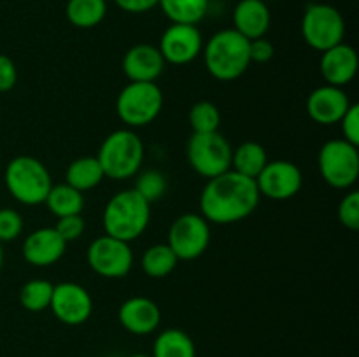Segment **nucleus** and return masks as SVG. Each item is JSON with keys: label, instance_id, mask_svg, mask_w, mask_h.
Here are the masks:
<instances>
[{"label": "nucleus", "instance_id": "obj_9", "mask_svg": "<svg viewBox=\"0 0 359 357\" xmlns=\"http://www.w3.org/2000/svg\"><path fill=\"white\" fill-rule=\"evenodd\" d=\"M304 41L316 51L323 52L344 42L346 21L340 10L330 4H311L302 18Z\"/></svg>", "mask_w": 359, "mask_h": 357}, {"label": "nucleus", "instance_id": "obj_28", "mask_svg": "<svg viewBox=\"0 0 359 357\" xmlns=\"http://www.w3.org/2000/svg\"><path fill=\"white\" fill-rule=\"evenodd\" d=\"M55 284L44 279H34L23 284L20 289V303L28 312H44L51 304Z\"/></svg>", "mask_w": 359, "mask_h": 357}, {"label": "nucleus", "instance_id": "obj_35", "mask_svg": "<svg viewBox=\"0 0 359 357\" xmlns=\"http://www.w3.org/2000/svg\"><path fill=\"white\" fill-rule=\"evenodd\" d=\"M276 56V46L266 37L249 41V58L251 63H266Z\"/></svg>", "mask_w": 359, "mask_h": 357}, {"label": "nucleus", "instance_id": "obj_37", "mask_svg": "<svg viewBox=\"0 0 359 357\" xmlns=\"http://www.w3.org/2000/svg\"><path fill=\"white\" fill-rule=\"evenodd\" d=\"M114 4L128 14H144L158 7L160 0H114Z\"/></svg>", "mask_w": 359, "mask_h": 357}, {"label": "nucleus", "instance_id": "obj_15", "mask_svg": "<svg viewBox=\"0 0 359 357\" xmlns=\"http://www.w3.org/2000/svg\"><path fill=\"white\" fill-rule=\"evenodd\" d=\"M351 107V100L344 88L319 86L311 91L307 98V112L311 119L318 125L332 126L339 125Z\"/></svg>", "mask_w": 359, "mask_h": 357}, {"label": "nucleus", "instance_id": "obj_5", "mask_svg": "<svg viewBox=\"0 0 359 357\" xmlns=\"http://www.w3.org/2000/svg\"><path fill=\"white\" fill-rule=\"evenodd\" d=\"M7 191L16 202L23 205L44 203L53 178L48 167L34 156H16L7 163L4 174Z\"/></svg>", "mask_w": 359, "mask_h": 357}, {"label": "nucleus", "instance_id": "obj_20", "mask_svg": "<svg viewBox=\"0 0 359 357\" xmlns=\"http://www.w3.org/2000/svg\"><path fill=\"white\" fill-rule=\"evenodd\" d=\"M270 9L265 0H241L233 10V30L248 41L265 37L270 28Z\"/></svg>", "mask_w": 359, "mask_h": 357}, {"label": "nucleus", "instance_id": "obj_1", "mask_svg": "<svg viewBox=\"0 0 359 357\" xmlns=\"http://www.w3.org/2000/svg\"><path fill=\"white\" fill-rule=\"evenodd\" d=\"M255 178L228 170L209 178L200 192V214L212 224H235L248 219L259 205Z\"/></svg>", "mask_w": 359, "mask_h": 357}, {"label": "nucleus", "instance_id": "obj_10", "mask_svg": "<svg viewBox=\"0 0 359 357\" xmlns=\"http://www.w3.org/2000/svg\"><path fill=\"white\" fill-rule=\"evenodd\" d=\"M209 244L210 223H207L202 214H182L170 224L167 245L179 261L198 259L209 248Z\"/></svg>", "mask_w": 359, "mask_h": 357}, {"label": "nucleus", "instance_id": "obj_27", "mask_svg": "<svg viewBox=\"0 0 359 357\" xmlns=\"http://www.w3.org/2000/svg\"><path fill=\"white\" fill-rule=\"evenodd\" d=\"M177 255L172 252V248L167 244L151 245L140 259L142 272L151 279H165L170 275L177 266Z\"/></svg>", "mask_w": 359, "mask_h": 357}, {"label": "nucleus", "instance_id": "obj_31", "mask_svg": "<svg viewBox=\"0 0 359 357\" xmlns=\"http://www.w3.org/2000/svg\"><path fill=\"white\" fill-rule=\"evenodd\" d=\"M340 224L347 230H359V192L349 191L339 203L337 209Z\"/></svg>", "mask_w": 359, "mask_h": 357}, {"label": "nucleus", "instance_id": "obj_6", "mask_svg": "<svg viewBox=\"0 0 359 357\" xmlns=\"http://www.w3.org/2000/svg\"><path fill=\"white\" fill-rule=\"evenodd\" d=\"M163 108V91L156 83H128L118 94L116 112L128 128L151 125Z\"/></svg>", "mask_w": 359, "mask_h": 357}, {"label": "nucleus", "instance_id": "obj_23", "mask_svg": "<svg viewBox=\"0 0 359 357\" xmlns=\"http://www.w3.org/2000/svg\"><path fill=\"white\" fill-rule=\"evenodd\" d=\"M153 357H196L195 342L182 329H165L156 336Z\"/></svg>", "mask_w": 359, "mask_h": 357}, {"label": "nucleus", "instance_id": "obj_39", "mask_svg": "<svg viewBox=\"0 0 359 357\" xmlns=\"http://www.w3.org/2000/svg\"><path fill=\"white\" fill-rule=\"evenodd\" d=\"M130 357H153V356H149V354H133V356Z\"/></svg>", "mask_w": 359, "mask_h": 357}, {"label": "nucleus", "instance_id": "obj_24", "mask_svg": "<svg viewBox=\"0 0 359 357\" xmlns=\"http://www.w3.org/2000/svg\"><path fill=\"white\" fill-rule=\"evenodd\" d=\"M44 205L48 206L49 212L53 216L65 217V216H76L81 214L84 209V195L67 182L63 184H53L49 189L48 196L44 200Z\"/></svg>", "mask_w": 359, "mask_h": 357}, {"label": "nucleus", "instance_id": "obj_3", "mask_svg": "<svg viewBox=\"0 0 359 357\" xmlns=\"http://www.w3.org/2000/svg\"><path fill=\"white\" fill-rule=\"evenodd\" d=\"M102 220L105 234L130 244L149 226L151 203L146 202L135 189H125L109 200Z\"/></svg>", "mask_w": 359, "mask_h": 357}, {"label": "nucleus", "instance_id": "obj_14", "mask_svg": "<svg viewBox=\"0 0 359 357\" xmlns=\"http://www.w3.org/2000/svg\"><path fill=\"white\" fill-rule=\"evenodd\" d=\"M165 63L172 65H188L195 62L203 49V38L196 24L172 23L161 34L158 44Z\"/></svg>", "mask_w": 359, "mask_h": 357}, {"label": "nucleus", "instance_id": "obj_32", "mask_svg": "<svg viewBox=\"0 0 359 357\" xmlns=\"http://www.w3.org/2000/svg\"><path fill=\"white\" fill-rule=\"evenodd\" d=\"M23 217L14 209H0V244L13 241L23 233Z\"/></svg>", "mask_w": 359, "mask_h": 357}, {"label": "nucleus", "instance_id": "obj_26", "mask_svg": "<svg viewBox=\"0 0 359 357\" xmlns=\"http://www.w3.org/2000/svg\"><path fill=\"white\" fill-rule=\"evenodd\" d=\"M165 16L172 23L198 24L209 10V0H160Z\"/></svg>", "mask_w": 359, "mask_h": 357}, {"label": "nucleus", "instance_id": "obj_8", "mask_svg": "<svg viewBox=\"0 0 359 357\" xmlns=\"http://www.w3.org/2000/svg\"><path fill=\"white\" fill-rule=\"evenodd\" d=\"M318 167L323 181L335 189H349L359 178V150L344 139L328 140L319 150Z\"/></svg>", "mask_w": 359, "mask_h": 357}, {"label": "nucleus", "instance_id": "obj_34", "mask_svg": "<svg viewBox=\"0 0 359 357\" xmlns=\"http://www.w3.org/2000/svg\"><path fill=\"white\" fill-rule=\"evenodd\" d=\"M340 128H342V139L347 140L353 146L359 147V105L351 104L349 111L340 119Z\"/></svg>", "mask_w": 359, "mask_h": 357}, {"label": "nucleus", "instance_id": "obj_30", "mask_svg": "<svg viewBox=\"0 0 359 357\" xmlns=\"http://www.w3.org/2000/svg\"><path fill=\"white\" fill-rule=\"evenodd\" d=\"M133 189H135L146 202L153 203L156 202V200H160L161 196L167 192L168 182L165 174H161L160 170H146L142 172V174H139L135 188Z\"/></svg>", "mask_w": 359, "mask_h": 357}, {"label": "nucleus", "instance_id": "obj_4", "mask_svg": "<svg viewBox=\"0 0 359 357\" xmlns=\"http://www.w3.org/2000/svg\"><path fill=\"white\" fill-rule=\"evenodd\" d=\"M105 178L125 181L135 177L144 163V144L132 128H121L109 133L98 149Z\"/></svg>", "mask_w": 359, "mask_h": 357}, {"label": "nucleus", "instance_id": "obj_29", "mask_svg": "<svg viewBox=\"0 0 359 357\" xmlns=\"http://www.w3.org/2000/svg\"><path fill=\"white\" fill-rule=\"evenodd\" d=\"M189 126L193 133H214L219 132L221 125V112L216 104L209 100L196 102L188 114Z\"/></svg>", "mask_w": 359, "mask_h": 357}, {"label": "nucleus", "instance_id": "obj_25", "mask_svg": "<svg viewBox=\"0 0 359 357\" xmlns=\"http://www.w3.org/2000/svg\"><path fill=\"white\" fill-rule=\"evenodd\" d=\"M67 20L76 28H95L107 14L105 0H69L65 7Z\"/></svg>", "mask_w": 359, "mask_h": 357}, {"label": "nucleus", "instance_id": "obj_22", "mask_svg": "<svg viewBox=\"0 0 359 357\" xmlns=\"http://www.w3.org/2000/svg\"><path fill=\"white\" fill-rule=\"evenodd\" d=\"M266 163H269V156H266L265 147L255 140L242 142L241 146L235 147L231 154V170L255 181Z\"/></svg>", "mask_w": 359, "mask_h": 357}, {"label": "nucleus", "instance_id": "obj_17", "mask_svg": "<svg viewBox=\"0 0 359 357\" xmlns=\"http://www.w3.org/2000/svg\"><path fill=\"white\" fill-rule=\"evenodd\" d=\"M165 65L158 46L135 44L123 56V72L130 83H156Z\"/></svg>", "mask_w": 359, "mask_h": 357}, {"label": "nucleus", "instance_id": "obj_16", "mask_svg": "<svg viewBox=\"0 0 359 357\" xmlns=\"http://www.w3.org/2000/svg\"><path fill=\"white\" fill-rule=\"evenodd\" d=\"M65 251L67 241L60 237L55 227H39L32 231L23 241L25 261L37 268L56 265Z\"/></svg>", "mask_w": 359, "mask_h": 357}, {"label": "nucleus", "instance_id": "obj_38", "mask_svg": "<svg viewBox=\"0 0 359 357\" xmlns=\"http://www.w3.org/2000/svg\"><path fill=\"white\" fill-rule=\"evenodd\" d=\"M2 266H4V248H2V244H0V272H2Z\"/></svg>", "mask_w": 359, "mask_h": 357}, {"label": "nucleus", "instance_id": "obj_19", "mask_svg": "<svg viewBox=\"0 0 359 357\" xmlns=\"http://www.w3.org/2000/svg\"><path fill=\"white\" fill-rule=\"evenodd\" d=\"M119 324L137 336L151 335L161 322V310L151 298L133 296L123 301L118 310Z\"/></svg>", "mask_w": 359, "mask_h": 357}, {"label": "nucleus", "instance_id": "obj_33", "mask_svg": "<svg viewBox=\"0 0 359 357\" xmlns=\"http://www.w3.org/2000/svg\"><path fill=\"white\" fill-rule=\"evenodd\" d=\"M55 227L58 231L60 237L70 244V241L77 240V238L83 237L84 230H86V223H84L83 216L81 214H76V216H65V217H60L58 223H56Z\"/></svg>", "mask_w": 359, "mask_h": 357}, {"label": "nucleus", "instance_id": "obj_2", "mask_svg": "<svg viewBox=\"0 0 359 357\" xmlns=\"http://www.w3.org/2000/svg\"><path fill=\"white\" fill-rule=\"evenodd\" d=\"M210 76L223 83L238 79L251 65L249 41L233 28L216 31L202 49Z\"/></svg>", "mask_w": 359, "mask_h": 357}, {"label": "nucleus", "instance_id": "obj_12", "mask_svg": "<svg viewBox=\"0 0 359 357\" xmlns=\"http://www.w3.org/2000/svg\"><path fill=\"white\" fill-rule=\"evenodd\" d=\"M256 186H258L259 195L265 198L284 202L300 192L304 186V175L293 161H269L262 174L256 177Z\"/></svg>", "mask_w": 359, "mask_h": 357}, {"label": "nucleus", "instance_id": "obj_18", "mask_svg": "<svg viewBox=\"0 0 359 357\" xmlns=\"http://www.w3.org/2000/svg\"><path fill=\"white\" fill-rule=\"evenodd\" d=\"M358 66L359 59L356 49L346 42H340V44L321 52L319 69H321L323 79L330 86H347L356 77Z\"/></svg>", "mask_w": 359, "mask_h": 357}, {"label": "nucleus", "instance_id": "obj_11", "mask_svg": "<svg viewBox=\"0 0 359 357\" xmlns=\"http://www.w3.org/2000/svg\"><path fill=\"white\" fill-rule=\"evenodd\" d=\"M86 261L97 275L105 279H123L133 266V252L128 241L104 234L90 244Z\"/></svg>", "mask_w": 359, "mask_h": 357}, {"label": "nucleus", "instance_id": "obj_36", "mask_svg": "<svg viewBox=\"0 0 359 357\" xmlns=\"http://www.w3.org/2000/svg\"><path fill=\"white\" fill-rule=\"evenodd\" d=\"M18 70L13 59L7 55H0V93H7L16 86Z\"/></svg>", "mask_w": 359, "mask_h": 357}, {"label": "nucleus", "instance_id": "obj_7", "mask_svg": "<svg viewBox=\"0 0 359 357\" xmlns=\"http://www.w3.org/2000/svg\"><path fill=\"white\" fill-rule=\"evenodd\" d=\"M231 154L233 147L219 132L193 133L186 146L189 167L207 181L231 170Z\"/></svg>", "mask_w": 359, "mask_h": 357}, {"label": "nucleus", "instance_id": "obj_21", "mask_svg": "<svg viewBox=\"0 0 359 357\" xmlns=\"http://www.w3.org/2000/svg\"><path fill=\"white\" fill-rule=\"evenodd\" d=\"M105 178L104 170H102L100 161L97 156H81L69 164L65 172V182L72 186L77 191L84 192L100 186Z\"/></svg>", "mask_w": 359, "mask_h": 357}, {"label": "nucleus", "instance_id": "obj_13", "mask_svg": "<svg viewBox=\"0 0 359 357\" xmlns=\"http://www.w3.org/2000/svg\"><path fill=\"white\" fill-rule=\"evenodd\" d=\"M49 308L62 324L81 326L93 314V298L81 284L60 282L55 284Z\"/></svg>", "mask_w": 359, "mask_h": 357}]
</instances>
